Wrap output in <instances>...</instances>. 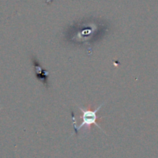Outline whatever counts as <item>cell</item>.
Returning <instances> with one entry per match:
<instances>
[{"instance_id": "1", "label": "cell", "mask_w": 158, "mask_h": 158, "mask_svg": "<svg viewBox=\"0 0 158 158\" xmlns=\"http://www.w3.org/2000/svg\"><path fill=\"white\" fill-rule=\"evenodd\" d=\"M105 103H102L101 106H98V108H96L95 109H84V108L81 107V106H78L79 109L82 112L83 115L81 116L82 118V122L78 127H75L74 126V130H75L76 133H77V131L80 130H81V128L84 127V132L85 131H89L90 130V127L92 125H95L96 127H98L100 130H102L101 127L97 123V118H98V116H97V112H98L100 109L102 108V106L104 105Z\"/></svg>"}, {"instance_id": "2", "label": "cell", "mask_w": 158, "mask_h": 158, "mask_svg": "<svg viewBox=\"0 0 158 158\" xmlns=\"http://www.w3.org/2000/svg\"><path fill=\"white\" fill-rule=\"evenodd\" d=\"M33 65H34L35 68V72H36V77L38 80L41 81L44 85L48 87V83H47V80H48V72L45 71L44 70L42 69L41 66L40 65V64L38 63L37 60L35 58L33 59Z\"/></svg>"}]
</instances>
